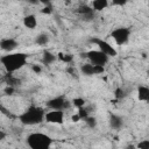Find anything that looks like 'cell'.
Returning a JSON list of instances; mask_svg holds the SVG:
<instances>
[{"label":"cell","mask_w":149,"mask_h":149,"mask_svg":"<svg viewBox=\"0 0 149 149\" xmlns=\"http://www.w3.org/2000/svg\"><path fill=\"white\" fill-rule=\"evenodd\" d=\"M28 55L26 52H9L0 57V63L7 73H13L27 64Z\"/></svg>","instance_id":"cell-1"},{"label":"cell","mask_w":149,"mask_h":149,"mask_svg":"<svg viewBox=\"0 0 149 149\" xmlns=\"http://www.w3.org/2000/svg\"><path fill=\"white\" fill-rule=\"evenodd\" d=\"M44 108L36 105H30L23 113L19 115V121L24 126H36L44 121Z\"/></svg>","instance_id":"cell-2"},{"label":"cell","mask_w":149,"mask_h":149,"mask_svg":"<svg viewBox=\"0 0 149 149\" xmlns=\"http://www.w3.org/2000/svg\"><path fill=\"white\" fill-rule=\"evenodd\" d=\"M26 143L31 149H48L52 144V139L47 134L34 132L27 136Z\"/></svg>","instance_id":"cell-3"},{"label":"cell","mask_w":149,"mask_h":149,"mask_svg":"<svg viewBox=\"0 0 149 149\" xmlns=\"http://www.w3.org/2000/svg\"><path fill=\"white\" fill-rule=\"evenodd\" d=\"M81 57H86L90 61V63L93 65L105 66L109 61V57L106 54H104L102 51H100L99 49L98 50H88V51L81 54Z\"/></svg>","instance_id":"cell-4"},{"label":"cell","mask_w":149,"mask_h":149,"mask_svg":"<svg viewBox=\"0 0 149 149\" xmlns=\"http://www.w3.org/2000/svg\"><path fill=\"white\" fill-rule=\"evenodd\" d=\"M111 37L118 45H123L129 41L130 37V29L127 27H116L111 31Z\"/></svg>","instance_id":"cell-5"},{"label":"cell","mask_w":149,"mask_h":149,"mask_svg":"<svg viewBox=\"0 0 149 149\" xmlns=\"http://www.w3.org/2000/svg\"><path fill=\"white\" fill-rule=\"evenodd\" d=\"M90 42L92 44H95L98 47V49L100 51H102L104 54H106L108 57H115L118 55L116 50L114 49V47H112V44H109L107 41L100 38V37H92L90 40Z\"/></svg>","instance_id":"cell-6"},{"label":"cell","mask_w":149,"mask_h":149,"mask_svg":"<svg viewBox=\"0 0 149 149\" xmlns=\"http://www.w3.org/2000/svg\"><path fill=\"white\" fill-rule=\"evenodd\" d=\"M45 105L50 109H62V111H64V109L69 108L70 101L64 95H58V97H55V98L49 99L45 102Z\"/></svg>","instance_id":"cell-7"},{"label":"cell","mask_w":149,"mask_h":149,"mask_svg":"<svg viewBox=\"0 0 149 149\" xmlns=\"http://www.w3.org/2000/svg\"><path fill=\"white\" fill-rule=\"evenodd\" d=\"M44 121L48 123L62 125L64 122V112L62 109H51L50 112H45Z\"/></svg>","instance_id":"cell-8"},{"label":"cell","mask_w":149,"mask_h":149,"mask_svg":"<svg viewBox=\"0 0 149 149\" xmlns=\"http://www.w3.org/2000/svg\"><path fill=\"white\" fill-rule=\"evenodd\" d=\"M19 47V43L15 38L13 37H6L0 40V49L6 51V52H12Z\"/></svg>","instance_id":"cell-9"},{"label":"cell","mask_w":149,"mask_h":149,"mask_svg":"<svg viewBox=\"0 0 149 149\" xmlns=\"http://www.w3.org/2000/svg\"><path fill=\"white\" fill-rule=\"evenodd\" d=\"M76 12H77V13L83 17V20H85V21H91V20L94 17V10H93V8L90 7V6H87V5H80V6L77 8Z\"/></svg>","instance_id":"cell-10"},{"label":"cell","mask_w":149,"mask_h":149,"mask_svg":"<svg viewBox=\"0 0 149 149\" xmlns=\"http://www.w3.org/2000/svg\"><path fill=\"white\" fill-rule=\"evenodd\" d=\"M109 126L112 129H121L122 126H123V118L118 115V114H114L112 113L109 115Z\"/></svg>","instance_id":"cell-11"},{"label":"cell","mask_w":149,"mask_h":149,"mask_svg":"<svg viewBox=\"0 0 149 149\" xmlns=\"http://www.w3.org/2000/svg\"><path fill=\"white\" fill-rule=\"evenodd\" d=\"M56 59H57V55H56V54H54V52H51V51H49V50H44V51H43V55H42L41 62H42L44 65H50V64H52Z\"/></svg>","instance_id":"cell-12"},{"label":"cell","mask_w":149,"mask_h":149,"mask_svg":"<svg viewBox=\"0 0 149 149\" xmlns=\"http://www.w3.org/2000/svg\"><path fill=\"white\" fill-rule=\"evenodd\" d=\"M23 26L28 29H35L36 26H37V19L34 14H29V15H26L23 17Z\"/></svg>","instance_id":"cell-13"},{"label":"cell","mask_w":149,"mask_h":149,"mask_svg":"<svg viewBox=\"0 0 149 149\" xmlns=\"http://www.w3.org/2000/svg\"><path fill=\"white\" fill-rule=\"evenodd\" d=\"M137 99L140 101H148L149 100V88L146 85H140L137 87Z\"/></svg>","instance_id":"cell-14"},{"label":"cell","mask_w":149,"mask_h":149,"mask_svg":"<svg viewBox=\"0 0 149 149\" xmlns=\"http://www.w3.org/2000/svg\"><path fill=\"white\" fill-rule=\"evenodd\" d=\"M108 7V0H93L92 8L94 12H101Z\"/></svg>","instance_id":"cell-15"},{"label":"cell","mask_w":149,"mask_h":149,"mask_svg":"<svg viewBox=\"0 0 149 149\" xmlns=\"http://www.w3.org/2000/svg\"><path fill=\"white\" fill-rule=\"evenodd\" d=\"M5 81H6V84H7L8 86H13V87H16V86H19V85L21 84V79L14 77L12 73H8V74L6 76Z\"/></svg>","instance_id":"cell-16"},{"label":"cell","mask_w":149,"mask_h":149,"mask_svg":"<svg viewBox=\"0 0 149 149\" xmlns=\"http://www.w3.org/2000/svg\"><path fill=\"white\" fill-rule=\"evenodd\" d=\"M49 42V36L45 34V33H41L36 36L35 38V43L38 44V45H47Z\"/></svg>","instance_id":"cell-17"},{"label":"cell","mask_w":149,"mask_h":149,"mask_svg":"<svg viewBox=\"0 0 149 149\" xmlns=\"http://www.w3.org/2000/svg\"><path fill=\"white\" fill-rule=\"evenodd\" d=\"M80 71H81V73L85 74V76H93V74H94L93 64H91V63L83 64V65L80 66Z\"/></svg>","instance_id":"cell-18"},{"label":"cell","mask_w":149,"mask_h":149,"mask_svg":"<svg viewBox=\"0 0 149 149\" xmlns=\"http://www.w3.org/2000/svg\"><path fill=\"white\" fill-rule=\"evenodd\" d=\"M57 59L62 61L63 63L70 64V63H72V61H73V55H71V54H63V52H58V54H57Z\"/></svg>","instance_id":"cell-19"},{"label":"cell","mask_w":149,"mask_h":149,"mask_svg":"<svg viewBox=\"0 0 149 149\" xmlns=\"http://www.w3.org/2000/svg\"><path fill=\"white\" fill-rule=\"evenodd\" d=\"M84 121H85V123L87 125V127L88 128H95L97 127V123H98V121H97V118L95 116H86L85 119H84Z\"/></svg>","instance_id":"cell-20"},{"label":"cell","mask_w":149,"mask_h":149,"mask_svg":"<svg viewBox=\"0 0 149 149\" xmlns=\"http://www.w3.org/2000/svg\"><path fill=\"white\" fill-rule=\"evenodd\" d=\"M126 95H127V93H126V91H125L122 87H116V88L114 90V98H115V99L120 100V99H123Z\"/></svg>","instance_id":"cell-21"},{"label":"cell","mask_w":149,"mask_h":149,"mask_svg":"<svg viewBox=\"0 0 149 149\" xmlns=\"http://www.w3.org/2000/svg\"><path fill=\"white\" fill-rule=\"evenodd\" d=\"M85 104H86V101H85V99H83V98H73L72 99V105L74 106V107H77V108H80V107H84L85 106Z\"/></svg>","instance_id":"cell-22"},{"label":"cell","mask_w":149,"mask_h":149,"mask_svg":"<svg viewBox=\"0 0 149 149\" xmlns=\"http://www.w3.org/2000/svg\"><path fill=\"white\" fill-rule=\"evenodd\" d=\"M77 114L79 115L80 120H84L86 116H88V111H87V108H85V106H84V107H80V108H78V112H77Z\"/></svg>","instance_id":"cell-23"},{"label":"cell","mask_w":149,"mask_h":149,"mask_svg":"<svg viewBox=\"0 0 149 149\" xmlns=\"http://www.w3.org/2000/svg\"><path fill=\"white\" fill-rule=\"evenodd\" d=\"M93 71H94V74H101L105 71V66H102V65H93Z\"/></svg>","instance_id":"cell-24"},{"label":"cell","mask_w":149,"mask_h":149,"mask_svg":"<svg viewBox=\"0 0 149 149\" xmlns=\"http://www.w3.org/2000/svg\"><path fill=\"white\" fill-rule=\"evenodd\" d=\"M136 148H140V149H148V148H149V140H143V141H141V142L136 146Z\"/></svg>","instance_id":"cell-25"},{"label":"cell","mask_w":149,"mask_h":149,"mask_svg":"<svg viewBox=\"0 0 149 149\" xmlns=\"http://www.w3.org/2000/svg\"><path fill=\"white\" fill-rule=\"evenodd\" d=\"M41 13H42V14H47V15L51 14V13H52V7H51V5L44 6V7L41 9Z\"/></svg>","instance_id":"cell-26"},{"label":"cell","mask_w":149,"mask_h":149,"mask_svg":"<svg viewBox=\"0 0 149 149\" xmlns=\"http://www.w3.org/2000/svg\"><path fill=\"white\" fill-rule=\"evenodd\" d=\"M3 92L7 94V95H12V94H14V92H15V87H13V86H6L5 88H3Z\"/></svg>","instance_id":"cell-27"},{"label":"cell","mask_w":149,"mask_h":149,"mask_svg":"<svg viewBox=\"0 0 149 149\" xmlns=\"http://www.w3.org/2000/svg\"><path fill=\"white\" fill-rule=\"evenodd\" d=\"M111 1L113 6H125L128 2V0H111Z\"/></svg>","instance_id":"cell-28"},{"label":"cell","mask_w":149,"mask_h":149,"mask_svg":"<svg viewBox=\"0 0 149 149\" xmlns=\"http://www.w3.org/2000/svg\"><path fill=\"white\" fill-rule=\"evenodd\" d=\"M31 70H33V72H35L36 74H40V73L42 72V68H41V65H37V64L31 65Z\"/></svg>","instance_id":"cell-29"},{"label":"cell","mask_w":149,"mask_h":149,"mask_svg":"<svg viewBox=\"0 0 149 149\" xmlns=\"http://www.w3.org/2000/svg\"><path fill=\"white\" fill-rule=\"evenodd\" d=\"M79 120H80V118H79V115H78L77 113L73 114V115L71 116V121H72V122H78Z\"/></svg>","instance_id":"cell-30"},{"label":"cell","mask_w":149,"mask_h":149,"mask_svg":"<svg viewBox=\"0 0 149 149\" xmlns=\"http://www.w3.org/2000/svg\"><path fill=\"white\" fill-rule=\"evenodd\" d=\"M0 111H1V112H2L5 115H7V116H10V113H9V112H8V111H7V109H6L3 106H1V105H0Z\"/></svg>","instance_id":"cell-31"},{"label":"cell","mask_w":149,"mask_h":149,"mask_svg":"<svg viewBox=\"0 0 149 149\" xmlns=\"http://www.w3.org/2000/svg\"><path fill=\"white\" fill-rule=\"evenodd\" d=\"M6 136H7V134L2 130V129H0V141H2V140H5L6 139Z\"/></svg>","instance_id":"cell-32"},{"label":"cell","mask_w":149,"mask_h":149,"mask_svg":"<svg viewBox=\"0 0 149 149\" xmlns=\"http://www.w3.org/2000/svg\"><path fill=\"white\" fill-rule=\"evenodd\" d=\"M38 2H40V3H43L44 6L51 5V0H38Z\"/></svg>","instance_id":"cell-33"},{"label":"cell","mask_w":149,"mask_h":149,"mask_svg":"<svg viewBox=\"0 0 149 149\" xmlns=\"http://www.w3.org/2000/svg\"><path fill=\"white\" fill-rule=\"evenodd\" d=\"M68 72H70L71 76H76V70L74 69H68Z\"/></svg>","instance_id":"cell-34"},{"label":"cell","mask_w":149,"mask_h":149,"mask_svg":"<svg viewBox=\"0 0 149 149\" xmlns=\"http://www.w3.org/2000/svg\"><path fill=\"white\" fill-rule=\"evenodd\" d=\"M28 2H30V3H33V5H37V3H40L38 0H28Z\"/></svg>","instance_id":"cell-35"},{"label":"cell","mask_w":149,"mask_h":149,"mask_svg":"<svg viewBox=\"0 0 149 149\" xmlns=\"http://www.w3.org/2000/svg\"><path fill=\"white\" fill-rule=\"evenodd\" d=\"M64 2H65V3H68V5H69V3H70V2H71V0H64Z\"/></svg>","instance_id":"cell-36"},{"label":"cell","mask_w":149,"mask_h":149,"mask_svg":"<svg viewBox=\"0 0 149 149\" xmlns=\"http://www.w3.org/2000/svg\"><path fill=\"white\" fill-rule=\"evenodd\" d=\"M0 129H1V127H0Z\"/></svg>","instance_id":"cell-37"}]
</instances>
